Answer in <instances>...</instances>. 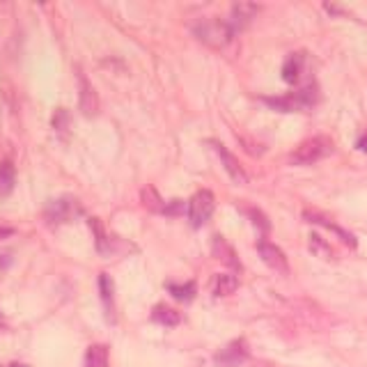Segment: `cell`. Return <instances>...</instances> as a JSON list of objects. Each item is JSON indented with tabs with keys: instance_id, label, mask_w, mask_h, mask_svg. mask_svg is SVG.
Instances as JSON below:
<instances>
[{
	"instance_id": "obj_1",
	"label": "cell",
	"mask_w": 367,
	"mask_h": 367,
	"mask_svg": "<svg viewBox=\"0 0 367 367\" xmlns=\"http://www.w3.org/2000/svg\"><path fill=\"white\" fill-rule=\"evenodd\" d=\"M333 154V142L331 138L326 136H314V138H308L305 142L297 147L289 154V163L292 166H312V163H317L326 156Z\"/></svg>"
},
{
	"instance_id": "obj_2",
	"label": "cell",
	"mask_w": 367,
	"mask_h": 367,
	"mask_svg": "<svg viewBox=\"0 0 367 367\" xmlns=\"http://www.w3.org/2000/svg\"><path fill=\"white\" fill-rule=\"evenodd\" d=\"M193 33H196L200 42H205L213 48L225 46L234 37L228 21H218V18H200L198 23H193Z\"/></svg>"
},
{
	"instance_id": "obj_3",
	"label": "cell",
	"mask_w": 367,
	"mask_h": 367,
	"mask_svg": "<svg viewBox=\"0 0 367 367\" xmlns=\"http://www.w3.org/2000/svg\"><path fill=\"white\" fill-rule=\"evenodd\" d=\"M78 216H83V207L78 205L76 198H58L50 200L44 209V218L48 225H63V223H71Z\"/></svg>"
},
{
	"instance_id": "obj_4",
	"label": "cell",
	"mask_w": 367,
	"mask_h": 367,
	"mask_svg": "<svg viewBox=\"0 0 367 367\" xmlns=\"http://www.w3.org/2000/svg\"><path fill=\"white\" fill-rule=\"evenodd\" d=\"M314 99H317V92H314V85H310L308 90L292 92L287 97H264V104L280 110V113H297V110L310 108L314 104Z\"/></svg>"
},
{
	"instance_id": "obj_5",
	"label": "cell",
	"mask_w": 367,
	"mask_h": 367,
	"mask_svg": "<svg viewBox=\"0 0 367 367\" xmlns=\"http://www.w3.org/2000/svg\"><path fill=\"white\" fill-rule=\"evenodd\" d=\"M213 207H216V198H213V193H211V191H207V188L198 191L196 196L191 198V202H188V218H191V228L200 230L202 225H205V223L211 218Z\"/></svg>"
},
{
	"instance_id": "obj_6",
	"label": "cell",
	"mask_w": 367,
	"mask_h": 367,
	"mask_svg": "<svg viewBox=\"0 0 367 367\" xmlns=\"http://www.w3.org/2000/svg\"><path fill=\"white\" fill-rule=\"evenodd\" d=\"M76 80H78V106L83 110V115L92 117L99 113V97H97V90L92 87V83L87 80V76L83 71H78L76 74Z\"/></svg>"
},
{
	"instance_id": "obj_7",
	"label": "cell",
	"mask_w": 367,
	"mask_h": 367,
	"mask_svg": "<svg viewBox=\"0 0 367 367\" xmlns=\"http://www.w3.org/2000/svg\"><path fill=\"white\" fill-rule=\"evenodd\" d=\"M257 252H260L262 262L267 264L269 269L278 271V273H282V275L289 273L287 257H284V252H282L278 246H275V243H271V241H260V243H257Z\"/></svg>"
},
{
	"instance_id": "obj_8",
	"label": "cell",
	"mask_w": 367,
	"mask_h": 367,
	"mask_svg": "<svg viewBox=\"0 0 367 367\" xmlns=\"http://www.w3.org/2000/svg\"><path fill=\"white\" fill-rule=\"evenodd\" d=\"M209 147H213L218 151V156H220V163H223V168H225V172L232 177V181L234 184H239V186H243V184L248 181V175L246 172H243V168H241V163H239V159L232 154L230 149H225L220 145V142H207Z\"/></svg>"
},
{
	"instance_id": "obj_9",
	"label": "cell",
	"mask_w": 367,
	"mask_h": 367,
	"mask_svg": "<svg viewBox=\"0 0 367 367\" xmlns=\"http://www.w3.org/2000/svg\"><path fill=\"white\" fill-rule=\"evenodd\" d=\"M246 356H248L246 342H243V340H234L232 344L225 346V349H220L213 361H216L220 367H237L239 363L246 361Z\"/></svg>"
},
{
	"instance_id": "obj_10",
	"label": "cell",
	"mask_w": 367,
	"mask_h": 367,
	"mask_svg": "<svg viewBox=\"0 0 367 367\" xmlns=\"http://www.w3.org/2000/svg\"><path fill=\"white\" fill-rule=\"evenodd\" d=\"M99 294H101V305H104L106 319L115 324V284L108 273L99 275Z\"/></svg>"
},
{
	"instance_id": "obj_11",
	"label": "cell",
	"mask_w": 367,
	"mask_h": 367,
	"mask_svg": "<svg viewBox=\"0 0 367 367\" xmlns=\"http://www.w3.org/2000/svg\"><path fill=\"white\" fill-rule=\"evenodd\" d=\"M257 5L255 3H237L232 7V14H230V21H228V26L232 28V33L237 35L239 30H243L246 28L252 18H255V14H257Z\"/></svg>"
},
{
	"instance_id": "obj_12",
	"label": "cell",
	"mask_w": 367,
	"mask_h": 367,
	"mask_svg": "<svg viewBox=\"0 0 367 367\" xmlns=\"http://www.w3.org/2000/svg\"><path fill=\"white\" fill-rule=\"evenodd\" d=\"M211 252H213V257H218L220 264H225V267L234 269V271H239L241 269V264L237 260V252H234V248L230 246V243L223 239V237H213V243H211Z\"/></svg>"
},
{
	"instance_id": "obj_13",
	"label": "cell",
	"mask_w": 367,
	"mask_h": 367,
	"mask_svg": "<svg viewBox=\"0 0 367 367\" xmlns=\"http://www.w3.org/2000/svg\"><path fill=\"white\" fill-rule=\"evenodd\" d=\"M303 71H305V55L303 53H292L287 58V63H284V67H282V78L287 80L289 85H297V83H301Z\"/></svg>"
},
{
	"instance_id": "obj_14",
	"label": "cell",
	"mask_w": 367,
	"mask_h": 367,
	"mask_svg": "<svg viewBox=\"0 0 367 367\" xmlns=\"http://www.w3.org/2000/svg\"><path fill=\"white\" fill-rule=\"evenodd\" d=\"M239 289V278L232 273H218L211 278V292L216 294V297H230Z\"/></svg>"
},
{
	"instance_id": "obj_15",
	"label": "cell",
	"mask_w": 367,
	"mask_h": 367,
	"mask_svg": "<svg viewBox=\"0 0 367 367\" xmlns=\"http://www.w3.org/2000/svg\"><path fill=\"white\" fill-rule=\"evenodd\" d=\"M303 218L305 220H308V223H317V225H324V228H329L331 232H335V234H340V237H342V241L346 243V246H356V239L351 237V234L349 232H344L342 228H338V225H335V223H331L329 218H324V216H319V213H312V211H303Z\"/></svg>"
},
{
	"instance_id": "obj_16",
	"label": "cell",
	"mask_w": 367,
	"mask_h": 367,
	"mask_svg": "<svg viewBox=\"0 0 367 367\" xmlns=\"http://www.w3.org/2000/svg\"><path fill=\"white\" fill-rule=\"evenodd\" d=\"M90 228H92V232H95V237H97V250L101 255H110V252H113V243L115 241L106 234L104 225H101V220L99 218H90Z\"/></svg>"
},
{
	"instance_id": "obj_17",
	"label": "cell",
	"mask_w": 367,
	"mask_h": 367,
	"mask_svg": "<svg viewBox=\"0 0 367 367\" xmlns=\"http://www.w3.org/2000/svg\"><path fill=\"white\" fill-rule=\"evenodd\" d=\"M151 321H156L161 326H177L181 321L179 312L175 308H170V305H156L154 310H151Z\"/></svg>"
},
{
	"instance_id": "obj_18",
	"label": "cell",
	"mask_w": 367,
	"mask_h": 367,
	"mask_svg": "<svg viewBox=\"0 0 367 367\" xmlns=\"http://www.w3.org/2000/svg\"><path fill=\"white\" fill-rule=\"evenodd\" d=\"M140 200H142V207L154 211V213H163V209H166V202L161 200L159 191L154 186H145L140 191Z\"/></svg>"
},
{
	"instance_id": "obj_19",
	"label": "cell",
	"mask_w": 367,
	"mask_h": 367,
	"mask_svg": "<svg viewBox=\"0 0 367 367\" xmlns=\"http://www.w3.org/2000/svg\"><path fill=\"white\" fill-rule=\"evenodd\" d=\"M85 367H108V346L92 344L85 353Z\"/></svg>"
},
{
	"instance_id": "obj_20",
	"label": "cell",
	"mask_w": 367,
	"mask_h": 367,
	"mask_svg": "<svg viewBox=\"0 0 367 367\" xmlns=\"http://www.w3.org/2000/svg\"><path fill=\"white\" fill-rule=\"evenodd\" d=\"M14 179H16L14 166L9 161H3V163H0V198H5V196H9V193H12Z\"/></svg>"
},
{
	"instance_id": "obj_21",
	"label": "cell",
	"mask_w": 367,
	"mask_h": 367,
	"mask_svg": "<svg viewBox=\"0 0 367 367\" xmlns=\"http://www.w3.org/2000/svg\"><path fill=\"white\" fill-rule=\"evenodd\" d=\"M168 292H170L177 301L188 303L193 297H196V282H184V284L168 282Z\"/></svg>"
},
{
	"instance_id": "obj_22",
	"label": "cell",
	"mask_w": 367,
	"mask_h": 367,
	"mask_svg": "<svg viewBox=\"0 0 367 367\" xmlns=\"http://www.w3.org/2000/svg\"><path fill=\"white\" fill-rule=\"evenodd\" d=\"M69 122H71V117H69L67 110L65 108H58L55 115H53V129L58 131L60 136H65L67 131H69Z\"/></svg>"
},
{
	"instance_id": "obj_23",
	"label": "cell",
	"mask_w": 367,
	"mask_h": 367,
	"mask_svg": "<svg viewBox=\"0 0 367 367\" xmlns=\"http://www.w3.org/2000/svg\"><path fill=\"white\" fill-rule=\"evenodd\" d=\"M186 211V205H184L181 200H172V202H166V209H163V213L166 216H179V213Z\"/></svg>"
},
{
	"instance_id": "obj_24",
	"label": "cell",
	"mask_w": 367,
	"mask_h": 367,
	"mask_svg": "<svg viewBox=\"0 0 367 367\" xmlns=\"http://www.w3.org/2000/svg\"><path fill=\"white\" fill-rule=\"evenodd\" d=\"M248 216L252 218V223H255V225H257L260 230L267 232V230L271 228V225H269V220H267V216H264L262 211H257V209H248Z\"/></svg>"
},
{
	"instance_id": "obj_25",
	"label": "cell",
	"mask_w": 367,
	"mask_h": 367,
	"mask_svg": "<svg viewBox=\"0 0 367 367\" xmlns=\"http://www.w3.org/2000/svg\"><path fill=\"white\" fill-rule=\"evenodd\" d=\"M312 250H319L321 255H329L331 257V250H329V246H326V243H321V239L317 237V234H312Z\"/></svg>"
},
{
	"instance_id": "obj_26",
	"label": "cell",
	"mask_w": 367,
	"mask_h": 367,
	"mask_svg": "<svg viewBox=\"0 0 367 367\" xmlns=\"http://www.w3.org/2000/svg\"><path fill=\"white\" fill-rule=\"evenodd\" d=\"M14 234V228H5V225H0V239H7V237H12Z\"/></svg>"
},
{
	"instance_id": "obj_27",
	"label": "cell",
	"mask_w": 367,
	"mask_h": 367,
	"mask_svg": "<svg viewBox=\"0 0 367 367\" xmlns=\"http://www.w3.org/2000/svg\"><path fill=\"white\" fill-rule=\"evenodd\" d=\"M9 367H28V365H23V363H12Z\"/></svg>"
}]
</instances>
